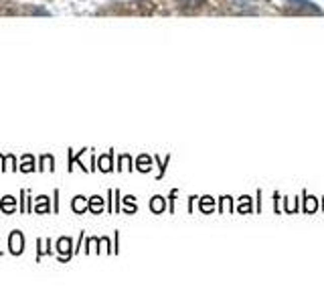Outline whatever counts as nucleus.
<instances>
[{
	"instance_id": "1",
	"label": "nucleus",
	"mask_w": 324,
	"mask_h": 304,
	"mask_svg": "<svg viewBox=\"0 0 324 304\" xmlns=\"http://www.w3.org/2000/svg\"><path fill=\"white\" fill-rule=\"evenodd\" d=\"M8 247H10V251L14 253V256L23 253V249H25V240H23V233H21V231H12V233H10Z\"/></svg>"
},
{
	"instance_id": "7",
	"label": "nucleus",
	"mask_w": 324,
	"mask_h": 304,
	"mask_svg": "<svg viewBox=\"0 0 324 304\" xmlns=\"http://www.w3.org/2000/svg\"><path fill=\"white\" fill-rule=\"evenodd\" d=\"M37 211H49V207H47V197H39V205L35 207Z\"/></svg>"
},
{
	"instance_id": "2",
	"label": "nucleus",
	"mask_w": 324,
	"mask_h": 304,
	"mask_svg": "<svg viewBox=\"0 0 324 304\" xmlns=\"http://www.w3.org/2000/svg\"><path fill=\"white\" fill-rule=\"evenodd\" d=\"M85 209H88V201H85V197H75V201H73V211H75V213H83Z\"/></svg>"
},
{
	"instance_id": "4",
	"label": "nucleus",
	"mask_w": 324,
	"mask_h": 304,
	"mask_svg": "<svg viewBox=\"0 0 324 304\" xmlns=\"http://www.w3.org/2000/svg\"><path fill=\"white\" fill-rule=\"evenodd\" d=\"M0 207H2V211H6V213H12L14 211V197H4Z\"/></svg>"
},
{
	"instance_id": "9",
	"label": "nucleus",
	"mask_w": 324,
	"mask_h": 304,
	"mask_svg": "<svg viewBox=\"0 0 324 304\" xmlns=\"http://www.w3.org/2000/svg\"><path fill=\"white\" fill-rule=\"evenodd\" d=\"M23 171L25 173H30L32 171V156H27V162L23 164Z\"/></svg>"
},
{
	"instance_id": "8",
	"label": "nucleus",
	"mask_w": 324,
	"mask_h": 304,
	"mask_svg": "<svg viewBox=\"0 0 324 304\" xmlns=\"http://www.w3.org/2000/svg\"><path fill=\"white\" fill-rule=\"evenodd\" d=\"M162 207L164 205H162V199L160 197H156L154 201H152V209H154V211H162Z\"/></svg>"
},
{
	"instance_id": "5",
	"label": "nucleus",
	"mask_w": 324,
	"mask_h": 304,
	"mask_svg": "<svg viewBox=\"0 0 324 304\" xmlns=\"http://www.w3.org/2000/svg\"><path fill=\"white\" fill-rule=\"evenodd\" d=\"M101 207H104V201H101L99 197H91V201H89V209H91L93 213H99Z\"/></svg>"
},
{
	"instance_id": "3",
	"label": "nucleus",
	"mask_w": 324,
	"mask_h": 304,
	"mask_svg": "<svg viewBox=\"0 0 324 304\" xmlns=\"http://www.w3.org/2000/svg\"><path fill=\"white\" fill-rule=\"evenodd\" d=\"M69 247H71V242L67 240V238H61V240H59V243H57V251H59V253H71Z\"/></svg>"
},
{
	"instance_id": "10",
	"label": "nucleus",
	"mask_w": 324,
	"mask_h": 304,
	"mask_svg": "<svg viewBox=\"0 0 324 304\" xmlns=\"http://www.w3.org/2000/svg\"><path fill=\"white\" fill-rule=\"evenodd\" d=\"M201 2H203V0H180V4H186V6H197Z\"/></svg>"
},
{
	"instance_id": "6",
	"label": "nucleus",
	"mask_w": 324,
	"mask_h": 304,
	"mask_svg": "<svg viewBox=\"0 0 324 304\" xmlns=\"http://www.w3.org/2000/svg\"><path fill=\"white\" fill-rule=\"evenodd\" d=\"M99 168L101 171H110V156H104V158H99Z\"/></svg>"
}]
</instances>
